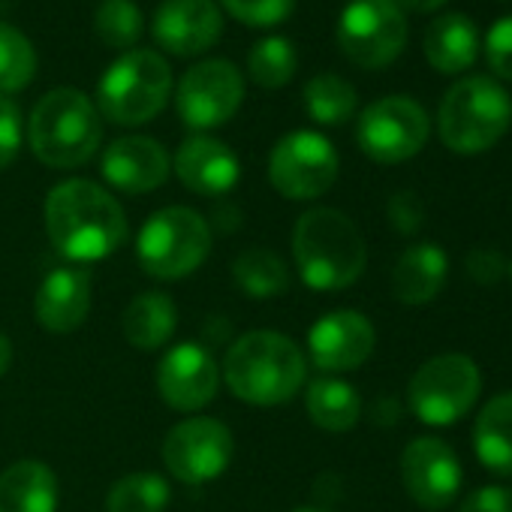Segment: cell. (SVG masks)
Masks as SVG:
<instances>
[{"label":"cell","instance_id":"6da1fadb","mask_svg":"<svg viewBox=\"0 0 512 512\" xmlns=\"http://www.w3.org/2000/svg\"><path fill=\"white\" fill-rule=\"evenodd\" d=\"M46 232L67 260L97 263L124 244L127 217L109 190L85 178H70L46 196Z\"/></svg>","mask_w":512,"mask_h":512},{"label":"cell","instance_id":"7a4b0ae2","mask_svg":"<svg viewBox=\"0 0 512 512\" xmlns=\"http://www.w3.org/2000/svg\"><path fill=\"white\" fill-rule=\"evenodd\" d=\"M308 377L302 347L281 332H247L223 359V380L229 392L256 407L287 404Z\"/></svg>","mask_w":512,"mask_h":512},{"label":"cell","instance_id":"3957f363","mask_svg":"<svg viewBox=\"0 0 512 512\" xmlns=\"http://www.w3.org/2000/svg\"><path fill=\"white\" fill-rule=\"evenodd\" d=\"M293 256L302 281L317 293L353 287L368 263L359 226L338 208H311L296 220Z\"/></svg>","mask_w":512,"mask_h":512},{"label":"cell","instance_id":"277c9868","mask_svg":"<svg viewBox=\"0 0 512 512\" xmlns=\"http://www.w3.org/2000/svg\"><path fill=\"white\" fill-rule=\"evenodd\" d=\"M28 139L37 160L52 169L85 166L103 139L100 112L82 91L55 88L34 106Z\"/></svg>","mask_w":512,"mask_h":512},{"label":"cell","instance_id":"5b68a950","mask_svg":"<svg viewBox=\"0 0 512 512\" xmlns=\"http://www.w3.org/2000/svg\"><path fill=\"white\" fill-rule=\"evenodd\" d=\"M512 121L509 94L488 76L455 82L437 109L440 142L455 154H482L494 148Z\"/></svg>","mask_w":512,"mask_h":512},{"label":"cell","instance_id":"8992f818","mask_svg":"<svg viewBox=\"0 0 512 512\" xmlns=\"http://www.w3.org/2000/svg\"><path fill=\"white\" fill-rule=\"evenodd\" d=\"M172 94V70L151 49L124 52L97 85V112L121 127H139L163 112Z\"/></svg>","mask_w":512,"mask_h":512},{"label":"cell","instance_id":"52a82bcc","mask_svg":"<svg viewBox=\"0 0 512 512\" xmlns=\"http://www.w3.org/2000/svg\"><path fill=\"white\" fill-rule=\"evenodd\" d=\"M211 250V229L202 214L184 205L154 211L136 238V256L145 275L157 281H178L193 275Z\"/></svg>","mask_w":512,"mask_h":512},{"label":"cell","instance_id":"ba28073f","mask_svg":"<svg viewBox=\"0 0 512 512\" xmlns=\"http://www.w3.org/2000/svg\"><path fill=\"white\" fill-rule=\"evenodd\" d=\"M482 389L476 362L464 353H443L428 359L407 386L410 410L419 422L443 428L464 419Z\"/></svg>","mask_w":512,"mask_h":512},{"label":"cell","instance_id":"9c48e42d","mask_svg":"<svg viewBox=\"0 0 512 512\" xmlns=\"http://www.w3.org/2000/svg\"><path fill=\"white\" fill-rule=\"evenodd\" d=\"M338 46L362 70L389 67L407 46L398 0H350L338 19Z\"/></svg>","mask_w":512,"mask_h":512},{"label":"cell","instance_id":"30bf717a","mask_svg":"<svg viewBox=\"0 0 512 512\" xmlns=\"http://www.w3.org/2000/svg\"><path fill=\"white\" fill-rule=\"evenodd\" d=\"M338 169L341 160L335 145L314 130L287 133L269 157L272 187L293 202H308L329 193L338 181Z\"/></svg>","mask_w":512,"mask_h":512},{"label":"cell","instance_id":"8fae6325","mask_svg":"<svg viewBox=\"0 0 512 512\" xmlns=\"http://www.w3.org/2000/svg\"><path fill=\"white\" fill-rule=\"evenodd\" d=\"M431 133L425 109L410 97H383L359 115V148L377 163H404L416 157Z\"/></svg>","mask_w":512,"mask_h":512},{"label":"cell","instance_id":"7c38bea8","mask_svg":"<svg viewBox=\"0 0 512 512\" xmlns=\"http://www.w3.org/2000/svg\"><path fill=\"white\" fill-rule=\"evenodd\" d=\"M232 452V431L211 416H190L178 422L163 443V461L169 473L184 485L217 479L229 467Z\"/></svg>","mask_w":512,"mask_h":512},{"label":"cell","instance_id":"4fadbf2b","mask_svg":"<svg viewBox=\"0 0 512 512\" xmlns=\"http://www.w3.org/2000/svg\"><path fill=\"white\" fill-rule=\"evenodd\" d=\"M244 100V79L226 58L193 64L175 94L181 121L190 130H214L226 124Z\"/></svg>","mask_w":512,"mask_h":512},{"label":"cell","instance_id":"5bb4252c","mask_svg":"<svg viewBox=\"0 0 512 512\" xmlns=\"http://www.w3.org/2000/svg\"><path fill=\"white\" fill-rule=\"evenodd\" d=\"M401 479L407 494L431 512L446 509L461 491V461L440 437H416L401 452Z\"/></svg>","mask_w":512,"mask_h":512},{"label":"cell","instance_id":"9a60e30c","mask_svg":"<svg viewBox=\"0 0 512 512\" xmlns=\"http://www.w3.org/2000/svg\"><path fill=\"white\" fill-rule=\"evenodd\" d=\"M220 386V368L214 356L202 344H178L172 347L160 368H157V389L160 398L181 413L202 410L205 404L214 401Z\"/></svg>","mask_w":512,"mask_h":512},{"label":"cell","instance_id":"2e32d148","mask_svg":"<svg viewBox=\"0 0 512 512\" xmlns=\"http://www.w3.org/2000/svg\"><path fill=\"white\" fill-rule=\"evenodd\" d=\"M377 332L359 311H332L320 317L308 332V353L320 371L341 374L356 371L374 353Z\"/></svg>","mask_w":512,"mask_h":512},{"label":"cell","instance_id":"e0dca14e","mask_svg":"<svg viewBox=\"0 0 512 512\" xmlns=\"http://www.w3.org/2000/svg\"><path fill=\"white\" fill-rule=\"evenodd\" d=\"M151 31L160 49L190 58L208 52L220 40L223 19L214 0H166L154 13Z\"/></svg>","mask_w":512,"mask_h":512},{"label":"cell","instance_id":"ac0fdd59","mask_svg":"<svg viewBox=\"0 0 512 512\" xmlns=\"http://www.w3.org/2000/svg\"><path fill=\"white\" fill-rule=\"evenodd\" d=\"M169 154L160 142L148 136H124L115 139L100 160L103 178L130 196L151 193L169 178Z\"/></svg>","mask_w":512,"mask_h":512},{"label":"cell","instance_id":"d6986e66","mask_svg":"<svg viewBox=\"0 0 512 512\" xmlns=\"http://www.w3.org/2000/svg\"><path fill=\"white\" fill-rule=\"evenodd\" d=\"M175 175L199 196H223L238 184L241 166L229 145L211 136H190L175 154Z\"/></svg>","mask_w":512,"mask_h":512},{"label":"cell","instance_id":"ffe728a7","mask_svg":"<svg viewBox=\"0 0 512 512\" xmlns=\"http://www.w3.org/2000/svg\"><path fill=\"white\" fill-rule=\"evenodd\" d=\"M37 320L52 335L76 332L91 311V275L79 266L52 269L37 290Z\"/></svg>","mask_w":512,"mask_h":512},{"label":"cell","instance_id":"44dd1931","mask_svg":"<svg viewBox=\"0 0 512 512\" xmlns=\"http://www.w3.org/2000/svg\"><path fill=\"white\" fill-rule=\"evenodd\" d=\"M449 275V260L440 244H410L392 269V293L404 305H428L437 299Z\"/></svg>","mask_w":512,"mask_h":512},{"label":"cell","instance_id":"7402d4cb","mask_svg":"<svg viewBox=\"0 0 512 512\" xmlns=\"http://www.w3.org/2000/svg\"><path fill=\"white\" fill-rule=\"evenodd\" d=\"M58 476L49 464L25 458L0 473V512H55Z\"/></svg>","mask_w":512,"mask_h":512},{"label":"cell","instance_id":"603a6c76","mask_svg":"<svg viewBox=\"0 0 512 512\" xmlns=\"http://www.w3.org/2000/svg\"><path fill=\"white\" fill-rule=\"evenodd\" d=\"M422 52L437 73H464L479 55V31L464 13L437 16L425 31Z\"/></svg>","mask_w":512,"mask_h":512},{"label":"cell","instance_id":"cb8c5ba5","mask_svg":"<svg viewBox=\"0 0 512 512\" xmlns=\"http://www.w3.org/2000/svg\"><path fill=\"white\" fill-rule=\"evenodd\" d=\"M473 452L497 476H512V392L494 395L473 422Z\"/></svg>","mask_w":512,"mask_h":512},{"label":"cell","instance_id":"d4e9b609","mask_svg":"<svg viewBox=\"0 0 512 512\" xmlns=\"http://www.w3.org/2000/svg\"><path fill=\"white\" fill-rule=\"evenodd\" d=\"M175 326H178V308L166 293L157 290L139 293L121 317L124 338L136 350H160L172 338Z\"/></svg>","mask_w":512,"mask_h":512},{"label":"cell","instance_id":"484cf974","mask_svg":"<svg viewBox=\"0 0 512 512\" xmlns=\"http://www.w3.org/2000/svg\"><path fill=\"white\" fill-rule=\"evenodd\" d=\"M305 407H308L311 422L323 431H332V434H344L362 419L359 392L347 380H338V377L314 380L308 386Z\"/></svg>","mask_w":512,"mask_h":512},{"label":"cell","instance_id":"4316f807","mask_svg":"<svg viewBox=\"0 0 512 512\" xmlns=\"http://www.w3.org/2000/svg\"><path fill=\"white\" fill-rule=\"evenodd\" d=\"M235 287L250 299H278L290 290V269L269 247H247L232 263Z\"/></svg>","mask_w":512,"mask_h":512},{"label":"cell","instance_id":"83f0119b","mask_svg":"<svg viewBox=\"0 0 512 512\" xmlns=\"http://www.w3.org/2000/svg\"><path fill=\"white\" fill-rule=\"evenodd\" d=\"M305 109L311 115V121L323 124V127H338V124H347L359 106V97L353 91V85L341 76H332V73H323V76H314L308 85H305Z\"/></svg>","mask_w":512,"mask_h":512},{"label":"cell","instance_id":"f1b7e54d","mask_svg":"<svg viewBox=\"0 0 512 512\" xmlns=\"http://www.w3.org/2000/svg\"><path fill=\"white\" fill-rule=\"evenodd\" d=\"M169 503V482L160 473L121 476L106 494V512H163Z\"/></svg>","mask_w":512,"mask_h":512},{"label":"cell","instance_id":"f546056e","mask_svg":"<svg viewBox=\"0 0 512 512\" xmlns=\"http://www.w3.org/2000/svg\"><path fill=\"white\" fill-rule=\"evenodd\" d=\"M34 76H37V52L31 40L19 28L0 22V97L19 94L34 82Z\"/></svg>","mask_w":512,"mask_h":512},{"label":"cell","instance_id":"4dcf8cb0","mask_svg":"<svg viewBox=\"0 0 512 512\" xmlns=\"http://www.w3.org/2000/svg\"><path fill=\"white\" fill-rule=\"evenodd\" d=\"M296 61V49L287 37H266L250 49L247 73L260 88L278 91L296 76Z\"/></svg>","mask_w":512,"mask_h":512},{"label":"cell","instance_id":"1f68e13d","mask_svg":"<svg viewBox=\"0 0 512 512\" xmlns=\"http://www.w3.org/2000/svg\"><path fill=\"white\" fill-rule=\"evenodd\" d=\"M94 31L109 49H133L142 40L145 19L133 0H103L94 13Z\"/></svg>","mask_w":512,"mask_h":512},{"label":"cell","instance_id":"d6a6232c","mask_svg":"<svg viewBox=\"0 0 512 512\" xmlns=\"http://www.w3.org/2000/svg\"><path fill=\"white\" fill-rule=\"evenodd\" d=\"M223 10L250 28H275L296 10V0H220Z\"/></svg>","mask_w":512,"mask_h":512},{"label":"cell","instance_id":"836d02e7","mask_svg":"<svg viewBox=\"0 0 512 512\" xmlns=\"http://www.w3.org/2000/svg\"><path fill=\"white\" fill-rule=\"evenodd\" d=\"M485 61H488L491 73H497L500 79L512 82V16H503L500 22H494L488 28Z\"/></svg>","mask_w":512,"mask_h":512},{"label":"cell","instance_id":"e575fe53","mask_svg":"<svg viewBox=\"0 0 512 512\" xmlns=\"http://www.w3.org/2000/svg\"><path fill=\"white\" fill-rule=\"evenodd\" d=\"M386 214H389L392 229L401 232V235L419 232V226H422V220H425L422 199H419L413 190H398V193H392V199H389V205H386Z\"/></svg>","mask_w":512,"mask_h":512},{"label":"cell","instance_id":"d590c367","mask_svg":"<svg viewBox=\"0 0 512 512\" xmlns=\"http://www.w3.org/2000/svg\"><path fill=\"white\" fill-rule=\"evenodd\" d=\"M22 148V112L10 97H0V169H7Z\"/></svg>","mask_w":512,"mask_h":512},{"label":"cell","instance_id":"8d00e7d4","mask_svg":"<svg viewBox=\"0 0 512 512\" xmlns=\"http://www.w3.org/2000/svg\"><path fill=\"white\" fill-rule=\"evenodd\" d=\"M506 272H509L506 260H503L497 250H491V247H476V250L467 253V275L476 284H482V287L497 284Z\"/></svg>","mask_w":512,"mask_h":512},{"label":"cell","instance_id":"74e56055","mask_svg":"<svg viewBox=\"0 0 512 512\" xmlns=\"http://www.w3.org/2000/svg\"><path fill=\"white\" fill-rule=\"evenodd\" d=\"M458 512H512V488L506 485H482L464 497Z\"/></svg>","mask_w":512,"mask_h":512},{"label":"cell","instance_id":"f35d334b","mask_svg":"<svg viewBox=\"0 0 512 512\" xmlns=\"http://www.w3.org/2000/svg\"><path fill=\"white\" fill-rule=\"evenodd\" d=\"M398 413H401V407H398L395 401H389V398H380V401L374 404V413H371V419H374V422H380V425H395V422H398Z\"/></svg>","mask_w":512,"mask_h":512},{"label":"cell","instance_id":"ab89813d","mask_svg":"<svg viewBox=\"0 0 512 512\" xmlns=\"http://www.w3.org/2000/svg\"><path fill=\"white\" fill-rule=\"evenodd\" d=\"M10 365H13V344L4 332H0V377L10 371Z\"/></svg>","mask_w":512,"mask_h":512},{"label":"cell","instance_id":"60d3db41","mask_svg":"<svg viewBox=\"0 0 512 512\" xmlns=\"http://www.w3.org/2000/svg\"><path fill=\"white\" fill-rule=\"evenodd\" d=\"M407 10H416V13H431V10H440L446 0H398Z\"/></svg>","mask_w":512,"mask_h":512},{"label":"cell","instance_id":"b9f144b4","mask_svg":"<svg viewBox=\"0 0 512 512\" xmlns=\"http://www.w3.org/2000/svg\"><path fill=\"white\" fill-rule=\"evenodd\" d=\"M293 512H332V509H323V506H299Z\"/></svg>","mask_w":512,"mask_h":512},{"label":"cell","instance_id":"7bdbcfd3","mask_svg":"<svg viewBox=\"0 0 512 512\" xmlns=\"http://www.w3.org/2000/svg\"><path fill=\"white\" fill-rule=\"evenodd\" d=\"M506 275H509V278H512V263H509V272H506Z\"/></svg>","mask_w":512,"mask_h":512}]
</instances>
